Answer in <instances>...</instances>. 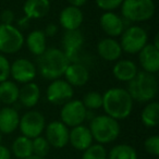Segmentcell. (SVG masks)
Wrapping results in <instances>:
<instances>
[{
  "instance_id": "cell-1",
  "label": "cell",
  "mask_w": 159,
  "mask_h": 159,
  "mask_svg": "<svg viewBox=\"0 0 159 159\" xmlns=\"http://www.w3.org/2000/svg\"><path fill=\"white\" fill-rule=\"evenodd\" d=\"M133 99L125 89L111 87L102 94V106L105 115L117 121L130 117L133 110Z\"/></svg>"
},
{
  "instance_id": "cell-2",
  "label": "cell",
  "mask_w": 159,
  "mask_h": 159,
  "mask_svg": "<svg viewBox=\"0 0 159 159\" xmlns=\"http://www.w3.org/2000/svg\"><path fill=\"white\" fill-rule=\"evenodd\" d=\"M70 64V60L60 48H47L38 57L37 69L40 76L48 81L61 79Z\"/></svg>"
},
{
  "instance_id": "cell-3",
  "label": "cell",
  "mask_w": 159,
  "mask_h": 159,
  "mask_svg": "<svg viewBox=\"0 0 159 159\" xmlns=\"http://www.w3.org/2000/svg\"><path fill=\"white\" fill-rule=\"evenodd\" d=\"M158 80L156 75L139 71L135 77L128 83V93L133 102H149L156 98L158 94Z\"/></svg>"
},
{
  "instance_id": "cell-4",
  "label": "cell",
  "mask_w": 159,
  "mask_h": 159,
  "mask_svg": "<svg viewBox=\"0 0 159 159\" xmlns=\"http://www.w3.org/2000/svg\"><path fill=\"white\" fill-rule=\"evenodd\" d=\"M89 129L93 139L102 145L115 142L119 137L121 131L119 121L107 115L95 116L89 123Z\"/></svg>"
},
{
  "instance_id": "cell-5",
  "label": "cell",
  "mask_w": 159,
  "mask_h": 159,
  "mask_svg": "<svg viewBox=\"0 0 159 159\" xmlns=\"http://www.w3.org/2000/svg\"><path fill=\"white\" fill-rule=\"evenodd\" d=\"M120 8L122 18L130 23L146 22L156 12L154 0H123Z\"/></svg>"
},
{
  "instance_id": "cell-6",
  "label": "cell",
  "mask_w": 159,
  "mask_h": 159,
  "mask_svg": "<svg viewBox=\"0 0 159 159\" xmlns=\"http://www.w3.org/2000/svg\"><path fill=\"white\" fill-rule=\"evenodd\" d=\"M120 37L121 38L119 43L122 51L129 55H136L148 44L147 32L139 25H131L125 27Z\"/></svg>"
},
{
  "instance_id": "cell-7",
  "label": "cell",
  "mask_w": 159,
  "mask_h": 159,
  "mask_svg": "<svg viewBox=\"0 0 159 159\" xmlns=\"http://www.w3.org/2000/svg\"><path fill=\"white\" fill-rule=\"evenodd\" d=\"M24 35L16 25L0 23V53L13 55L20 51L24 45Z\"/></svg>"
},
{
  "instance_id": "cell-8",
  "label": "cell",
  "mask_w": 159,
  "mask_h": 159,
  "mask_svg": "<svg viewBox=\"0 0 159 159\" xmlns=\"http://www.w3.org/2000/svg\"><path fill=\"white\" fill-rule=\"evenodd\" d=\"M19 128L23 136L33 139L40 136L46 128V119L40 111L30 110L20 118Z\"/></svg>"
},
{
  "instance_id": "cell-9",
  "label": "cell",
  "mask_w": 159,
  "mask_h": 159,
  "mask_svg": "<svg viewBox=\"0 0 159 159\" xmlns=\"http://www.w3.org/2000/svg\"><path fill=\"white\" fill-rule=\"evenodd\" d=\"M86 111L87 109L83 105L82 100L71 99L62 105L60 110V121L68 128L81 125L86 120Z\"/></svg>"
},
{
  "instance_id": "cell-10",
  "label": "cell",
  "mask_w": 159,
  "mask_h": 159,
  "mask_svg": "<svg viewBox=\"0 0 159 159\" xmlns=\"http://www.w3.org/2000/svg\"><path fill=\"white\" fill-rule=\"evenodd\" d=\"M74 89L63 79L51 81L46 89V97L50 104L62 106L69 100L73 99Z\"/></svg>"
},
{
  "instance_id": "cell-11",
  "label": "cell",
  "mask_w": 159,
  "mask_h": 159,
  "mask_svg": "<svg viewBox=\"0 0 159 159\" xmlns=\"http://www.w3.org/2000/svg\"><path fill=\"white\" fill-rule=\"evenodd\" d=\"M37 75L36 66L26 58H19L12 62L10 66V76L16 83L26 84L33 82Z\"/></svg>"
},
{
  "instance_id": "cell-12",
  "label": "cell",
  "mask_w": 159,
  "mask_h": 159,
  "mask_svg": "<svg viewBox=\"0 0 159 159\" xmlns=\"http://www.w3.org/2000/svg\"><path fill=\"white\" fill-rule=\"evenodd\" d=\"M46 136L45 139L49 145L55 148H63L69 144V128L60 120L51 121L45 128Z\"/></svg>"
},
{
  "instance_id": "cell-13",
  "label": "cell",
  "mask_w": 159,
  "mask_h": 159,
  "mask_svg": "<svg viewBox=\"0 0 159 159\" xmlns=\"http://www.w3.org/2000/svg\"><path fill=\"white\" fill-rule=\"evenodd\" d=\"M100 29L102 30L107 37L117 38L121 36L125 30V21L121 16L115 11H107L100 16L99 19Z\"/></svg>"
},
{
  "instance_id": "cell-14",
  "label": "cell",
  "mask_w": 159,
  "mask_h": 159,
  "mask_svg": "<svg viewBox=\"0 0 159 159\" xmlns=\"http://www.w3.org/2000/svg\"><path fill=\"white\" fill-rule=\"evenodd\" d=\"M85 38L82 32L80 30L75 31H66L61 39L62 49L66 57L69 58L70 62H75V59L77 58L80 49L84 45Z\"/></svg>"
},
{
  "instance_id": "cell-15",
  "label": "cell",
  "mask_w": 159,
  "mask_h": 159,
  "mask_svg": "<svg viewBox=\"0 0 159 159\" xmlns=\"http://www.w3.org/2000/svg\"><path fill=\"white\" fill-rule=\"evenodd\" d=\"M84 21V13L81 8L73 7L69 5L63 8L59 14V24L66 31H75L80 30Z\"/></svg>"
},
{
  "instance_id": "cell-16",
  "label": "cell",
  "mask_w": 159,
  "mask_h": 159,
  "mask_svg": "<svg viewBox=\"0 0 159 159\" xmlns=\"http://www.w3.org/2000/svg\"><path fill=\"white\" fill-rule=\"evenodd\" d=\"M139 62L144 72L156 74L159 71V49L148 43L139 53Z\"/></svg>"
},
{
  "instance_id": "cell-17",
  "label": "cell",
  "mask_w": 159,
  "mask_h": 159,
  "mask_svg": "<svg viewBox=\"0 0 159 159\" xmlns=\"http://www.w3.org/2000/svg\"><path fill=\"white\" fill-rule=\"evenodd\" d=\"M63 75L64 80L73 89L84 86L89 80V69L81 62H70Z\"/></svg>"
},
{
  "instance_id": "cell-18",
  "label": "cell",
  "mask_w": 159,
  "mask_h": 159,
  "mask_svg": "<svg viewBox=\"0 0 159 159\" xmlns=\"http://www.w3.org/2000/svg\"><path fill=\"white\" fill-rule=\"evenodd\" d=\"M93 136L89 131V126L81 124V125L71 128L69 132V143L73 148L80 152H84L93 144Z\"/></svg>"
},
{
  "instance_id": "cell-19",
  "label": "cell",
  "mask_w": 159,
  "mask_h": 159,
  "mask_svg": "<svg viewBox=\"0 0 159 159\" xmlns=\"http://www.w3.org/2000/svg\"><path fill=\"white\" fill-rule=\"evenodd\" d=\"M97 52L102 59L109 62H116L122 56V48L116 38L105 37L97 44Z\"/></svg>"
},
{
  "instance_id": "cell-20",
  "label": "cell",
  "mask_w": 159,
  "mask_h": 159,
  "mask_svg": "<svg viewBox=\"0 0 159 159\" xmlns=\"http://www.w3.org/2000/svg\"><path fill=\"white\" fill-rule=\"evenodd\" d=\"M20 115L18 110L12 106H6L0 108V133L11 134L19 129Z\"/></svg>"
},
{
  "instance_id": "cell-21",
  "label": "cell",
  "mask_w": 159,
  "mask_h": 159,
  "mask_svg": "<svg viewBox=\"0 0 159 159\" xmlns=\"http://www.w3.org/2000/svg\"><path fill=\"white\" fill-rule=\"evenodd\" d=\"M139 72L136 63L129 59H119L116 61L112 68V74L120 82L129 83L135 77Z\"/></svg>"
},
{
  "instance_id": "cell-22",
  "label": "cell",
  "mask_w": 159,
  "mask_h": 159,
  "mask_svg": "<svg viewBox=\"0 0 159 159\" xmlns=\"http://www.w3.org/2000/svg\"><path fill=\"white\" fill-rule=\"evenodd\" d=\"M50 7L49 0H25L23 13L29 20H39L48 14Z\"/></svg>"
},
{
  "instance_id": "cell-23",
  "label": "cell",
  "mask_w": 159,
  "mask_h": 159,
  "mask_svg": "<svg viewBox=\"0 0 159 159\" xmlns=\"http://www.w3.org/2000/svg\"><path fill=\"white\" fill-rule=\"evenodd\" d=\"M40 99V89L36 83L30 82L23 84L19 93L20 104L25 108H33L38 104Z\"/></svg>"
},
{
  "instance_id": "cell-24",
  "label": "cell",
  "mask_w": 159,
  "mask_h": 159,
  "mask_svg": "<svg viewBox=\"0 0 159 159\" xmlns=\"http://www.w3.org/2000/svg\"><path fill=\"white\" fill-rule=\"evenodd\" d=\"M46 40L47 37L45 36L43 30H34L24 39V44L26 45L32 55L39 57L47 49Z\"/></svg>"
},
{
  "instance_id": "cell-25",
  "label": "cell",
  "mask_w": 159,
  "mask_h": 159,
  "mask_svg": "<svg viewBox=\"0 0 159 159\" xmlns=\"http://www.w3.org/2000/svg\"><path fill=\"white\" fill-rule=\"evenodd\" d=\"M20 87L14 81H3L0 83V104L12 106L19 100Z\"/></svg>"
},
{
  "instance_id": "cell-26",
  "label": "cell",
  "mask_w": 159,
  "mask_h": 159,
  "mask_svg": "<svg viewBox=\"0 0 159 159\" xmlns=\"http://www.w3.org/2000/svg\"><path fill=\"white\" fill-rule=\"evenodd\" d=\"M142 123L146 128H155L159 123V102L156 100L147 102L141 113Z\"/></svg>"
},
{
  "instance_id": "cell-27",
  "label": "cell",
  "mask_w": 159,
  "mask_h": 159,
  "mask_svg": "<svg viewBox=\"0 0 159 159\" xmlns=\"http://www.w3.org/2000/svg\"><path fill=\"white\" fill-rule=\"evenodd\" d=\"M12 154L16 157L18 159H25L29 156L33 155V144L32 139L26 136H18L13 141L11 146Z\"/></svg>"
},
{
  "instance_id": "cell-28",
  "label": "cell",
  "mask_w": 159,
  "mask_h": 159,
  "mask_svg": "<svg viewBox=\"0 0 159 159\" xmlns=\"http://www.w3.org/2000/svg\"><path fill=\"white\" fill-rule=\"evenodd\" d=\"M108 159H137V152L129 144H118L107 152Z\"/></svg>"
},
{
  "instance_id": "cell-29",
  "label": "cell",
  "mask_w": 159,
  "mask_h": 159,
  "mask_svg": "<svg viewBox=\"0 0 159 159\" xmlns=\"http://www.w3.org/2000/svg\"><path fill=\"white\" fill-rule=\"evenodd\" d=\"M82 102L87 110L94 111L97 110V109H100L102 106V94L96 91L89 92V93H86L84 95Z\"/></svg>"
},
{
  "instance_id": "cell-30",
  "label": "cell",
  "mask_w": 159,
  "mask_h": 159,
  "mask_svg": "<svg viewBox=\"0 0 159 159\" xmlns=\"http://www.w3.org/2000/svg\"><path fill=\"white\" fill-rule=\"evenodd\" d=\"M82 159H107V150L102 144H92L83 152Z\"/></svg>"
},
{
  "instance_id": "cell-31",
  "label": "cell",
  "mask_w": 159,
  "mask_h": 159,
  "mask_svg": "<svg viewBox=\"0 0 159 159\" xmlns=\"http://www.w3.org/2000/svg\"><path fill=\"white\" fill-rule=\"evenodd\" d=\"M32 144H33V154L36 156L40 157H46L50 149V145L47 142V139L44 136H37L35 139H32Z\"/></svg>"
},
{
  "instance_id": "cell-32",
  "label": "cell",
  "mask_w": 159,
  "mask_h": 159,
  "mask_svg": "<svg viewBox=\"0 0 159 159\" xmlns=\"http://www.w3.org/2000/svg\"><path fill=\"white\" fill-rule=\"evenodd\" d=\"M144 148L149 155L154 157L159 156V136L158 135H152L148 136L144 142Z\"/></svg>"
},
{
  "instance_id": "cell-33",
  "label": "cell",
  "mask_w": 159,
  "mask_h": 159,
  "mask_svg": "<svg viewBox=\"0 0 159 159\" xmlns=\"http://www.w3.org/2000/svg\"><path fill=\"white\" fill-rule=\"evenodd\" d=\"M123 0H95V3L100 10L104 12L115 11L116 9L121 7Z\"/></svg>"
},
{
  "instance_id": "cell-34",
  "label": "cell",
  "mask_w": 159,
  "mask_h": 159,
  "mask_svg": "<svg viewBox=\"0 0 159 159\" xmlns=\"http://www.w3.org/2000/svg\"><path fill=\"white\" fill-rule=\"evenodd\" d=\"M10 66H11V63L8 60V58L2 53H0V83L9 80Z\"/></svg>"
},
{
  "instance_id": "cell-35",
  "label": "cell",
  "mask_w": 159,
  "mask_h": 159,
  "mask_svg": "<svg viewBox=\"0 0 159 159\" xmlns=\"http://www.w3.org/2000/svg\"><path fill=\"white\" fill-rule=\"evenodd\" d=\"M16 21V14L12 10H3L0 13V23L7 25H13V22Z\"/></svg>"
},
{
  "instance_id": "cell-36",
  "label": "cell",
  "mask_w": 159,
  "mask_h": 159,
  "mask_svg": "<svg viewBox=\"0 0 159 159\" xmlns=\"http://www.w3.org/2000/svg\"><path fill=\"white\" fill-rule=\"evenodd\" d=\"M58 31H59V27H58L57 24L49 23V24H47V26L45 27V30L43 32H44L46 37H53V36H56L58 34Z\"/></svg>"
},
{
  "instance_id": "cell-37",
  "label": "cell",
  "mask_w": 159,
  "mask_h": 159,
  "mask_svg": "<svg viewBox=\"0 0 159 159\" xmlns=\"http://www.w3.org/2000/svg\"><path fill=\"white\" fill-rule=\"evenodd\" d=\"M0 159H11V152L5 145L0 144Z\"/></svg>"
},
{
  "instance_id": "cell-38",
  "label": "cell",
  "mask_w": 159,
  "mask_h": 159,
  "mask_svg": "<svg viewBox=\"0 0 159 159\" xmlns=\"http://www.w3.org/2000/svg\"><path fill=\"white\" fill-rule=\"evenodd\" d=\"M29 26H30V20L27 18L23 16L20 20H18V26L16 27H18L21 32H22V30H26Z\"/></svg>"
},
{
  "instance_id": "cell-39",
  "label": "cell",
  "mask_w": 159,
  "mask_h": 159,
  "mask_svg": "<svg viewBox=\"0 0 159 159\" xmlns=\"http://www.w3.org/2000/svg\"><path fill=\"white\" fill-rule=\"evenodd\" d=\"M89 0H68V2L70 3V6H73V7L76 8H81Z\"/></svg>"
},
{
  "instance_id": "cell-40",
  "label": "cell",
  "mask_w": 159,
  "mask_h": 159,
  "mask_svg": "<svg viewBox=\"0 0 159 159\" xmlns=\"http://www.w3.org/2000/svg\"><path fill=\"white\" fill-rule=\"evenodd\" d=\"M25 159H46V157H40V156H36V155H31V156H29L27 158Z\"/></svg>"
},
{
  "instance_id": "cell-41",
  "label": "cell",
  "mask_w": 159,
  "mask_h": 159,
  "mask_svg": "<svg viewBox=\"0 0 159 159\" xmlns=\"http://www.w3.org/2000/svg\"><path fill=\"white\" fill-rule=\"evenodd\" d=\"M1 141H2V134L0 133V144H1Z\"/></svg>"
},
{
  "instance_id": "cell-42",
  "label": "cell",
  "mask_w": 159,
  "mask_h": 159,
  "mask_svg": "<svg viewBox=\"0 0 159 159\" xmlns=\"http://www.w3.org/2000/svg\"><path fill=\"white\" fill-rule=\"evenodd\" d=\"M0 108H1V104H0Z\"/></svg>"
},
{
  "instance_id": "cell-43",
  "label": "cell",
  "mask_w": 159,
  "mask_h": 159,
  "mask_svg": "<svg viewBox=\"0 0 159 159\" xmlns=\"http://www.w3.org/2000/svg\"><path fill=\"white\" fill-rule=\"evenodd\" d=\"M0 13H1V11H0Z\"/></svg>"
},
{
  "instance_id": "cell-44",
  "label": "cell",
  "mask_w": 159,
  "mask_h": 159,
  "mask_svg": "<svg viewBox=\"0 0 159 159\" xmlns=\"http://www.w3.org/2000/svg\"><path fill=\"white\" fill-rule=\"evenodd\" d=\"M49 1H50V0H49Z\"/></svg>"
}]
</instances>
